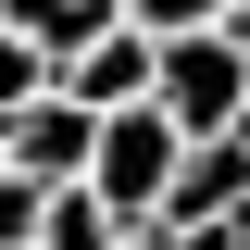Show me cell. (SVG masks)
Segmentation results:
<instances>
[{
  "instance_id": "cell-5",
  "label": "cell",
  "mask_w": 250,
  "mask_h": 250,
  "mask_svg": "<svg viewBox=\"0 0 250 250\" xmlns=\"http://www.w3.org/2000/svg\"><path fill=\"white\" fill-rule=\"evenodd\" d=\"M38 250H113V213H100L88 188L62 175V188H50V200H38Z\"/></svg>"
},
{
  "instance_id": "cell-6",
  "label": "cell",
  "mask_w": 250,
  "mask_h": 250,
  "mask_svg": "<svg viewBox=\"0 0 250 250\" xmlns=\"http://www.w3.org/2000/svg\"><path fill=\"white\" fill-rule=\"evenodd\" d=\"M113 13H125V25H238V0H113Z\"/></svg>"
},
{
  "instance_id": "cell-3",
  "label": "cell",
  "mask_w": 250,
  "mask_h": 250,
  "mask_svg": "<svg viewBox=\"0 0 250 250\" xmlns=\"http://www.w3.org/2000/svg\"><path fill=\"white\" fill-rule=\"evenodd\" d=\"M88 125H100L88 100H62L50 75H38V88L0 113V163H13V175H38V188H62L75 163H88Z\"/></svg>"
},
{
  "instance_id": "cell-8",
  "label": "cell",
  "mask_w": 250,
  "mask_h": 250,
  "mask_svg": "<svg viewBox=\"0 0 250 250\" xmlns=\"http://www.w3.org/2000/svg\"><path fill=\"white\" fill-rule=\"evenodd\" d=\"M163 250H250V213H188L163 225Z\"/></svg>"
},
{
  "instance_id": "cell-1",
  "label": "cell",
  "mask_w": 250,
  "mask_h": 250,
  "mask_svg": "<svg viewBox=\"0 0 250 250\" xmlns=\"http://www.w3.org/2000/svg\"><path fill=\"white\" fill-rule=\"evenodd\" d=\"M150 113L175 138L250 125V50H238V25H163L150 38Z\"/></svg>"
},
{
  "instance_id": "cell-2",
  "label": "cell",
  "mask_w": 250,
  "mask_h": 250,
  "mask_svg": "<svg viewBox=\"0 0 250 250\" xmlns=\"http://www.w3.org/2000/svg\"><path fill=\"white\" fill-rule=\"evenodd\" d=\"M175 150H188V138L150 113V100H113V113L88 125V163H75V188H88L113 225H150V213H163V175H175Z\"/></svg>"
},
{
  "instance_id": "cell-4",
  "label": "cell",
  "mask_w": 250,
  "mask_h": 250,
  "mask_svg": "<svg viewBox=\"0 0 250 250\" xmlns=\"http://www.w3.org/2000/svg\"><path fill=\"white\" fill-rule=\"evenodd\" d=\"M50 88H62V100H88V113H113V100H150V25L100 13V25L50 62Z\"/></svg>"
},
{
  "instance_id": "cell-9",
  "label": "cell",
  "mask_w": 250,
  "mask_h": 250,
  "mask_svg": "<svg viewBox=\"0 0 250 250\" xmlns=\"http://www.w3.org/2000/svg\"><path fill=\"white\" fill-rule=\"evenodd\" d=\"M38 88V50H25V38H13V25H0V113H13V100H25Z\"/></svg>"
},
{
  "instance_id": "cell-7",
  "label": "cell",
  "mask_w": 250,
  "mask_h": 250,
  "mask_svg": "<svg viewBox=\"0 0 250 250\" xmlns=\"http://www.w3.org/2000/svg\"><path fill=\"white\" fill-rule=\"evenodd\" d=\"M38 200H50V188L0 163V250H38Z\"/></svg>"
}]
</instances>
